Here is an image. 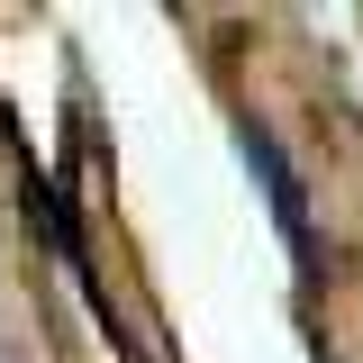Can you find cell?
Instances as JSON below:
<instances>
[{
    "label": "cell",
    "mask_w": 363,
    "mask_h": 363,
    "mask_svg": "<svg viewBox=\"0 0 363 363\" xmlns=\"http://www.w3.org/2000/svg\"><path fill=\"white\" fill-rule=\"evenodd\" d=\"M236 155H245V173L264 182V200H272V227H281V245H291V255L309 264V255H318V245H309V191H300V173H291V164H281V145H272L264 128H245V136H236Z\"/></svg>",
    "instance_id": "cell-1"
}]
</instances>
